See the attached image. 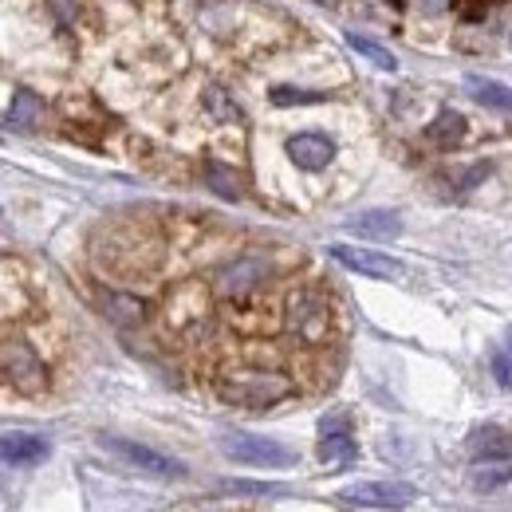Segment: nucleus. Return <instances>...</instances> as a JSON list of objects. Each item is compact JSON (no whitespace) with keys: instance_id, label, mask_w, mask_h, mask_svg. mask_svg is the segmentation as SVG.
Returning <instances> with one entry per match:
<instances>
[{"instance_id":"1","label":"nucleus","mask_w":512,"mask_h":512,"mask_svg":"<svg viewBox=\"0 0 512 512\" xmlns=\"http://www.w3.org/2000/svg\"><path fill=\"white\" fill-rule=\"evenodd\" d=\"M296 390V383L276 371V367H260V363H237L229 371L217 375V394L233 406H245V410H264V406H276L284 402L288 394Z\"/></svg>"},{"instance_id":"2","label":"nucleus","mask_w":512,"mask_h":512,"mask_svg":"<svg viewBox=\"0 0 512 512\" xmlns=\"http://www.w3.org/2000/svg\"><path fill=\"white\" fill-rule=\"evenodd\" d=\"M284 327L304 343V347H323L335 331V312L331 300L320 288H296L284 304Z\"/></svg>"},{"instance_id":"3","label":"nucleus","mask_w":512,"mask_h":512,"mask_svg":"<svg viewBox=\"0 0 512 512\" xmlns=\"http://www.w3.org/2000/svg\"><path fill=\"white\" fill-rule=\"evenodd\" d=\"M268 276H272V264H268L264 256H241V260L217 268V276H213V292H217L221 300L245 304V300H253L256 292L268 284Z\"/></svg>"},{"instance_id":"4","label":"nucleus","mask_w":512,"mask_h":512,"mask_svg":"<svg viewBox=\"0 0 512 512\" xmlns=\"http://www.w3.org/2000/svg\"><path fill=\"white\" fill-rule=\"evenodd\" d=\"M221 453L241 461V465H256V469H288L296 465V453L272 438H260V434H221Z\"/></svg>"},{"instance_id":"5","label":"nucleus","mask_w":512,"mask_h":512,"mask_svg":"<svg viewBox=\"0 0 512 512\" xmlns=\"http://www.w3.org/2000/svg\"><path fill=\"white\" fill-rule=\"evenodd\" d=\"M343 505H363V509H402L414 501V485L406 481H359L339 489Z\"/></svg>"},{"instance_id":"6","label":"nucleus","mask_w":512,"mask_h":512,"mask_svg":"<svg viewBox=\"0 0 512 512\" xmlns=\"http://www.w3.org/2000/svg\"><path fill=\"white\" fill-rule=\"evenodd\" d=\"M0 367H4L8 383L16 386V390H24V394L44 390V363H40V355L28 343H20V339L4 343L0 347Z\"/></svg>"},{"instance_id":"7","label":"nucleus","mask_w":512,"mask_h":512,"mask_svg":"<svg viewBox=\"0 0 512 512\" xmlns=\"http://www.w3.org/2000/svg\"><path fill=\"white\" fill-rule=\"evenodd\" d=\"M103 449H111L115 457H123L127 465L150 473V477H186V465L182 461H174V457H166V453H158V449L150 446L127 442V438H103Z\"/></svg>"},{"instance_id":"8","label":"nucleus","mask_w":512,"mask_h":512,"mask_svg":"<svg viewBox=\"0 0 512 512\" xmlns=\"http://www.w3.org/2000/svg\"><path fill=\"white\" fill-rule=\"evenodd\" d=\"M288 158H292L300 170L316 174V170H327V166H331V158H335V142H331L327 134H320V130L292 134V138H288Z\"/></svg>"},{"instance_id":"9","label":"nucleus","mask_w":512,"mask_h":512,"mask_svg":"<svg viewBox=\"0 0 512 512\" xmlns=\"http://www.w3.org/2000/svg\"><path fill=\"white\" fill-rule=\"evenodd\" d=\"M331 256H335L343 268H351V272H359V276H371V280H394V276H402V264H398V260H390V256H383V253H375V249L335 245Z\"/></svg>"},{"instance_id":"10","label":"nucleus","mask_w":512,"mask_h":512,"mask_svg":"<svg viewBox=\"0 0 512 512\" xmlns=\"http://www.w3.org/2000/svg\"><path fill=\"white\" fill-rule=\"evenodd\" d=\"M48 457V442L36 434H0V461L12 469H32Z\"/></svg>"},{"instance_id":"11","label":"nucleus","mask_w":512,"mask_h":512,"mask_svg":"<svg viewBox=\"0 0 512 512\" xmlns=\"http://www.w3.org/2000/svg\"><path fill=\"white\" fill-rule=\"evenodd\" d=\"M469 457L477 461V465H489V461H512V438L501 430V426H477L473 434H469Z\"/></svg>"},{"instance_id":"12","label":"nucleus","mask_w":512,"mask_h":512,"mask_svg":"<svg viewBox=\"0 0 512 512\" xmlns=\"http://www.w3.org/2000/svg\"><path fill=\"white\" fill-rule=\"evenodd\" d=\"M351 233L375 237V241H394L402 233V217L394 209H371V213H363V217L351 221Z\"/></svg>"},{"instance_id":"13","label":"nucleus","mask_w":512,"mask_h":512,"mask_svg":"<svg viewBox=\"0 0 512 512\" xmlns=\"http://www.w3.org/2000/svg\"><path fill=\"white\" fill-rule=\"evenodd\" d=\"M320 461H327V465H347V461H355V442L347 438V426H335V418L323 422Z\"/></svg>"},{"instance_id":"14","label":"nucleus","mask_w":512,"mask_h":512,"mask_svg":"<svg viewBox=\"0 0 512 512\" xmlns=\"http://www.w3.org/2000/svg\"><path fill=\"white\" fill-rule=\"evenodd\" d=\"M465 130H469V123H465L461 111H442V115L430 123L426 138H430L438 150H457V146L465 142Z\"/></svg>"},{"instance_id":"15","label":"nucleus","mask_w":512,"mask_h":512,"mask_svg":"<svg viewBox=\"0 0 512 512\" xmlns=\"http://www.w3.org/2000/svg\"><path fill=\"white\" fill-rule=\"evenodd\" d=\"M469 95H473V103H481L485 111L512 115V87H505V83H493V79H469Z\"/></svg>"},{"instance_id":"16","label":"nucleus","mask_w":512,"mask_h":512,"mask_svg":"<svg viewBox=\"0 0 512 512\" xmlns=\"http://www.w3.org/2000/svg\"><path fill=\"white\" fill-rule=\"evenodd\" d=\"M347 44H351L363 60H371L375 67H383V71H398V60L386 52L379 40H371V36H363V32H347Z\"/></svg>"},{"instance_id":"17","label":"nucleus","mask_w":512,"mask_h":512,"mask_svg":"<svg viewBox=\"0 0 512 512\" xmlns=\"http://www.w3.org/2000/svg\"><path fill=\"white\" fill-rule=\"evenodd\" d=\"M205 182L221 193V197H241V182H237V174H233V170H225V166H217V162H209V166H205Z\"/></svg>"},{"instance_id":"18","label":"nucleus","mask_w":512,"mask_h":512,"mask_svg":"<svg viewBox=\"0 0 512 512\" xmlns=\"http://www.w3.org/2000/svg\"><path fill=\"white\" fill-rule=\"evenodd\" d=\"M36 115H40V103H36L28 91H20V95H16V103H12L8 123H12V127H32V123H36Z\"/></svg>"},{"instance_id":"19","label":"nucleus","mask_w":512,"mask_h":512,"mask_svg":"<svg viewBox=\"0 0 512 512\" xmlns=\"http://www.w3.org/2000/svg\"><path fill=\"white\" fill-rule=\"evenodd\" d=\"M107 300H111L107 308H111V316H115V320H123V323L142 320V304H138V300H130V296H107Z\"/></svg>"},{"instance_id":"20","label":"nucleus","mask_w":512,"mask_h":512,"mask_svg":"<svg viewBox=\"0 0 512 512\" xmlns=\"http://www.w3.org/2000/svg\"><path fill=\"white\" fill-rule=\"evenodd\" d=\"M320 91H300V87H272V103L288 107V103H320Z\"/></svg>"},{"instance_id":"21","label":"nucleus","mask_w":512,"mask_h":512,"mask_svg":"<svg viewBox=\"0 0 512 512\" xmlns=\"http://www.w3.org/2000/svg\"><path fill=\"white\" fill-rule=\"evenodd\" d=\"M493 375H497V383L505 386V390H512V359L509 355H493Z\"/></svg>"},{"instance_id":"22","label":"nucleus","mask_w":512,"mask_h":512,"mask_svg":"<svg viewBox=\"0 0 512 512\" xmlns=\"http://www.w3.org/2000/svg\"><path fill=\"white\" fill-rule=\"evenodd\" d=\"M512 481V469H497V473H477V489H497Z\"/></svg>"},{"instance_id":"23","label":"nucleus","mask_w":512,"mask_h":512,"mask_svg":"<svg viewBox=\"0 0 512 512\" xmlns=\"http://www.w3.org/2000/svg\"><path fill=\"white\" fill-rule=\"evenodd\" d=\"M418 4V12H426V16H442L449 8V0H414Z\"/></svg>"},{"instance_id":"24","label":"nucleus","mask_w":512,"mask_h":512,"mask_svg":"<svg viewBox=\"0 0 512 512\" xmlns=\"http://www.w3.org/2000/svg\"><path fill=\"white\" fill-rule=\"evenodd\" d=\"M485 174H489V162H481V166H473V170H469V174L461 178V190H469V186H477V182H481Z\"/></svg>"}]
</instances>
